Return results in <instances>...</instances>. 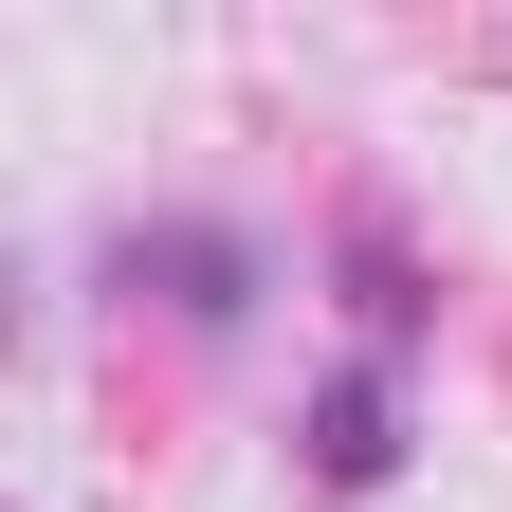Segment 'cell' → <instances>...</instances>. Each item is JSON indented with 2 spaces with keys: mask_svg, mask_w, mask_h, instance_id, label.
<instances>
[{
  "mask_svg": "<svg viewBox=\"0 0 512 512\" xmlns=\"http://www.w3.org/2000/svg\"><path fill=\"white\" fill-rule=\"evenodd\" d=\"M330 476H384V384H330V439H311Z\"/></svg>",
  "mask_w": 512,
  "mask_h": 512,
  "instance_id": "cell-1",
  "label": "cell"
}]
</instances>
